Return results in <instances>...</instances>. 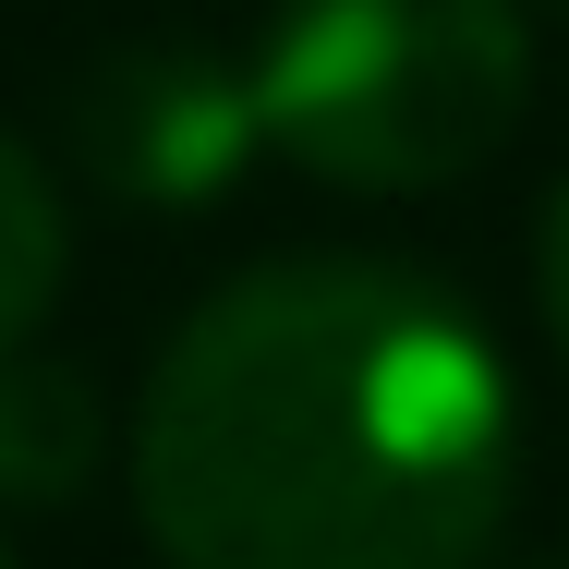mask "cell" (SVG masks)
Listing matches in <instances>:
<instances>
[{
  "label": "cell",
  "instance_id": "cell-1",
  "mask_svg": "<svg viewBox=\"0 0 569 569\" xmlns=\"http://www.w3.org/2000/svg\"><path fill=\"white\" fill-rule=\"evenodd\" d=\"M509 460V363L437 279L291 254L158 351L133 509L182 569H472Z\"/></svg>",
  "mask_w": 569,
  "mask_h": 569
},
{
  "label": "cell",
  "instance_id": "cell-2",
  "mask_svg": "<svg viewBox=\"0 0 569 569\" xmlns=\"http://www.w3.org/2000/svg\"><path fill=\"white\" fill-rule=\"evenodd\" d=\"M242 86L291 170L425 194L509 146L533 98V37L521 0H279Z\"/></svg>",
  "mask_w": 569,
  "mask_h": 569
},
{
  "label": "cell",
  "instance_id": "cell-3",
  "mask_svg": "<svg viewBox=\"0 0 569 569\" xmlns=\"http://www.w3.org/2000/svg\"><path fill=\"white\" fill-rule=\"evenodd\" d=\"M267 121H254V86L207 61V49H110L86 86H73V158L86 182L121 194V207H219L230 182L254 170Z\"/></svg>",
  "mask_w": 569,
  "mask_h": 569
},
{
  "label": "cell",
  "instance_id": "cell-4",
  "mask_svg": "<svg viewBox=\"0 0 569 569\" xmlns=\"http://www.w3.org/2000/svg\"><path fill=\"white\" fill-rule=\"evenodd\" d=\"M98 388H86V363H61V351H0V497H24V509H61V497H86V472H98Z\"/></svg>",
  "mask_w": 569,
  "mask_h": 569
},
{
  "label": "cell",
  "instance_id": "cell-5",
  "mask_svg": "<svg viewBox=\"0 0 569 569\" xmlns=\"http://www.w3.org/2000/svg\"><path fill=\"white\" fill-rule=\"evenodd\" d=\"M49 291H61V194H49L37 158L0 133V351L37 340Z\"/></svg>",
  "mask_w": 569,
  "mask_h": 569
},
{
  "label": "cell",
  "instance_id": "cell-6",
  "mask_svg": "<svg viewBox=\"0 0 569 569\" xmlns=\"http://www.w3.org/2000/svg\"><path fill=\"white\" fill-rule=\"evenodd\" d=\"M533 291H546V328H558V351H569V194L546 207V242H533Z\"/></svg>",
  "mask_w": 569,
  "mask_h": 569
},
{
  "label": "cell",
  "instance_id": "cell-7",
  "mask_svg": "<svg viewBox=\"0 0 569 569\" xmlns=\"http://www.w3.org/2000/svg\"><path fill=\"white\" fill-rule=\"evenodd\" d=\"M0 569H12V546H0Z\"/></svg>",
  "mask_w": 569,
  "mask_h": 569
},
{
  "label": "cell",
  "instance_id": "cell-8",
  "mask_svg": "<svg viewBox=\"0 0 569 569\" xmlns=\"http://www.w3.org/2000/svg\"><path fill=\"white\" fill-rule=\"evenodd\" d=\"M558 12H569V0H558Z\"/></svg>",
  "mask_w": 569,
  "mask_h": 569
}]
</instances>
